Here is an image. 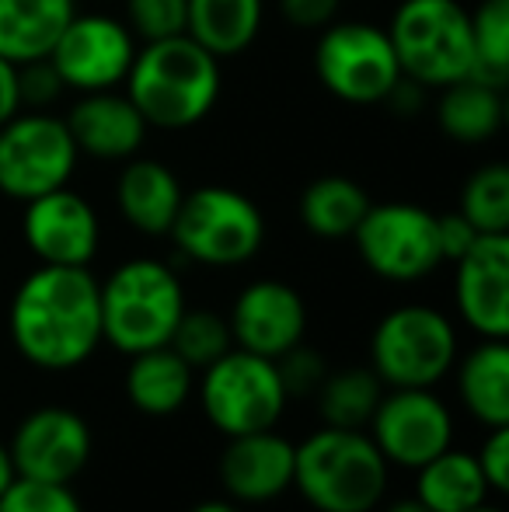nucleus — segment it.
Instances as JSON below:
<instances>
[{
  "mask_svg": "<svg viewBox=\"0 0 509 512\" xmlns=\"http://www.w3.org/2000/svg\"><path fill=\"white\" fill-rule=\"evenodd\" d=\"M11 345L28 366L67 373L102 349L98 279L81 265H39L7 307Z\"/></svg>",
  "mask_w": 509,
  "mask_h": 512,
  "instance_id": "obj_1",
  "label": "nucleus"
},
{
  "mask_svg": "<svg viewBox=\"0 0 509 512\" xmlns=\"http://www.w3.org/2000/svg\"><path fill=\"white\" fill-rule=\"evenodd\" d=\"M220 60L189 35L143 42L126 74V95L154 129H192L220 98Z\"/></svg>",
  "mask_w": 509,
  "mask_h": 512,
  "instance_id": "obj_2",
  "label": "nucleus"
},
{
  "mask_svg": "<svg viewBox=\"0 0 509 512\" xmlns=\"http://www.w3.org/2000/svg\"><path fill=\"white\" fill-rule=\"evenodd\" d=\"M387 481L391 464L367 429L321 425L297 443L293 488L314 512H374Z\"/></svg>",
  "mask_w": 509,
  "mask_h": 512,
  "instance_id": "obj_3",
  "label": "nucleus"
},
{
  "mask_svg": "<svg viewBox=\"0 0 509 512\" xmlns=\"http://www.w3.org/2000/svg\"><path fill=\"white\" fill-rule=\"evenodd\" d=\"M102 304V345L123 356L161 349L175 335L185 314V286L178 272L161 258H129L98 279Z\"/></svg>",
  "mask_w": 509,
  "mask_h": 512,
  "instance_id": "obj_4",
  "label": "nucleus"
},
{
  "mask_svg": "<svg viewBox=\"0 0 509 512\" xmlns=\"http://www.w3.org/2000/svg\"><path fill=\"white\" fill-rule=\"evenodd\" d=\"M168 237L185 262L234 269L262 251L265 216L252 196L231 185H199L182 196Z\"/></svg>",
  "mask_w": 509,
  "mask_h": 512,
  "instance_id": "obj_5",
  "label": "nucleus"
},
{
  "mask_svg": "<svg viewBox=\"0 0 509 512\" xmlns=\"http://www.w3.org/2000/svg\"><path fill=\"white\" fill-rule=\"evenodd\" d=\"M401 77L422 88H447L471 74V11L461 0H401L387 25Z\"/></svg>",
  "mask_w": 509,
  "mask_h": 512,
  "instance_id": "obj_6",
  "label": "nucleus"
},
{
  "mask_svg": "<svg viewBox=\"0 0 509 512\" xmlns=\"http://www.w3.org/2000/svg\"><path fill=\"white\" fill-rule=\"evenodd\" d=\"M461 342L443 310L429 304H401L387 310L370 335V370L391 387H436L450 377Z\"/></svg>",
  "mask_w": 509,
  "mask_h": 512,
  "instance_id": "obj_7",
  "label": "nucleus"
},
{
  "mask_svg": "<svg viewBox=\"0 0 509 512\" xmlns=\"http://www.w3.org/2000/svg\"><path fill=\"white\" fill-rule=\"evenodd\" d=\"M199 405L220 436H245L258 429H276L290 398L276 373V359L231 349L203 370Z\"/></svg>",
  "mask_w": 509,
  "mask_h": 512,
  "instance_id": "obj_8",
  "label": "nucleus"
},
{
  "mask_svg": "<svg viewBox=\"0 0 509 512\" xmlns=\"http://www.w3.org/2000/svg\"><path fill=\"white\" fill-rule=\"evenodd\" d=\"M314 74L321 88L346 105H384L401 81L387 28L370 21H332L314 42Z\"/></svg>",
  "mask_w": 509,
  "mask_h": 512,
  "instance_id": "obj_9",
  "label": "nucleus"
},
{
  "mask_svg": "<svg viewBox=\"0 0 509 512\" xmlns=\"http://www.w3.org/2000/svg\"><path fill=\"white\" fill-rule=\"evenodd\" d=\"M77 161V143L60 115L21 108L0 126V196L14 203L70 185Z\"/></svg>",
  "mask_w": 509,
  "mask_h": 512,
  "instance_id": "obj_10",
  "label": "nucleus"
},
{
  "mask_svg": "<svg viewBox=\"0 0 509 512\" xmlns=\"http://www.w3.org/2000/svg\"><path fill=\"white\" fill-rule=\"evenodd\" d=\"M353 244L360 262L387 283H419L443 265L436 213L415 203H370Z\"/></svg>",
  "mask_w": 509,
  "mask_h": 512,
  "instance_id": "obj_11",
  "label": "nucleus"
},
{
  "mask_svg": "<svg viewBox=\"0 0 509 512\" xmlns=\"http://www.w3.org/2000/svg\"><path fill=\"white\" fill-rule=\"evenodd\" d=\"M384 460L401 471H419L426 460L454 446V415L436 387H391L367 425Z\"/></svg>",
  "mask_w": 509,
  "mask_h": 512,
  "instance_id": "obj_12",
  "label": "nucleus"
},
{
  "mask_svg": "<svg viewBox=\"0 0 509 512\" xmlns=\"http://www.w3.org/2000/svg\"><path fill=\"white\" fill-rule=\"evenodd\" d=\"M7 450L18 478L74 485L77 474H84V467L91 464L95 432L81 411L67 405H42L14 425Z\"/></svg>",
  "mask_w": 509,
  "mask_h": 512,
  "instance_id": "obj_13",
  "label": "nucleus"
},
{
  "mask_svg": "<svg viewBox=\"0 0 509 512\" xmlns=\"http://www.w3.org/2000/svg\"><path fill=\"white\" fill-rule=\"evenodd\" d=\"M136 56V39L126 21L112 14H74L46 60L60 74L63 88L77 95L112 91L126 81Z\"/></svg>",
  "mask_w": 509,
  "mask_h": 512,
  "instance_id": "obj_14",
  "label": "nucleus"
},
{
  "mask_svg": "<svg viewBox=\"0 0 509 512\" xmlns=\"http://www.w3.org/2000/svg\"><path fill=\"white\" fill-rule=\"evenodd\" d=\"M21 213V237L25 248L39 258V265H81L91 269L102 248V220L95 206L70 185L46 196L28 199Z\"/></svg>",
  "mask_w": 509,
  "mask_h": 512,
  "instance_id": "obj_15",
  "label": "nucleus"
},
{
  "mask_svg": "<svg viewBox=\"0 0 509 512\" xmlns=\"http://www.w3.org/2000/svg\"><path fill=\"white\" fill-rule=\"evenodd\" d=\"M234 349L279 359L307 335V304L283 279H255L234 297L227 314Z\"/></svg>",
  "mask_w": 509,
  "mask_h": 512,
  "instance_id": "obj_16",
  "label": "nucleus"
},
{
  "mask_svg": "<svg viewBox=\"0 0 509 512\" xmlns=\"http://www.w3.org/2000/svg\"><path fill=\"white\" fill-rule=\"evenodd\" d=\"M454 304L478 338H509V234H478L457 258Z\"/></svg>",
  "mask_w": 509,
  "mask_h": 512,
  "instance_id": "obj_17",
  "label": "nucleus"
},
{
  "mask_svg": "<svg viewBox=\"0 0 509 512\" xmlns=\"http://www.w3.org/2000/svg\"><path fill=\"white\" fill-rule=\"evenodd\" d=\"M293 460H297V443L279 429L227 436L217 464L220 488L227 492V499L241 506L276 502L293 488Z\"/></svg>",
  "mask_w": 509,
  "mask_h": 512,
  "instance_id": "obj_18",
  "label": "nucleus"
},
{
  "mask_svg": "<svg viewBox=\"0 0 509 512\" xmlns=\"http://www.w3.org/2000/svg\"><path fill=\"white\" fill-rule=\"evenodd\" d=\"M70 136L77 143V154H88L95 161H129L140 154L147 140V122L140 108L129 102V95L112 91H91L81 95L70 112L63 115Z\"/></svg>",
  "mask_w": 509,
  "mask_h": 512,
  "instance_id": "obj_19",
  "label": "nucleus"
},
{
  "mask_svg": "<svg viewBox=\"0 0 509 512\" xmlns=\"http://www.w3.org/2000/svg\"><path fill=\"white\" fill-rule=\"evenodd\" d=\"M182 182L157 157H129L116 178V206L123 220L143 237H168L171 220L182 206Z\"/></svg>",
  "mask_w": 509,
  "mask_h": 512,
  "instance_id": "obj_20",
  "label": "nucleus"
},
{
  "mask_svg": "<svg viewBox=\"0 0 509 512\" xmlns=\"http://www.w3.org/2000/svg\"><path fill=\"white\" fill-rule=\"evenodd\" d=\"M454 384L461 408L482 429L509 425V345L506 338H482L471 352L457 356Z\"/></svg>",
  "mask_w": 509,
  "mask_h": 512,
  "instance_id": "obj_21",
  "label": "nucleus"
},
{
  "mask_svg": "<svg viewBox=\"0 0 509 512\" xmlns=\"http://www.w3.org/2000/svg\"><path fill=\"white\" fill-rule=\"evenodd\" d=\"M196 391V370L171 345L129 356L126 401L147 418H171L189 405Z\"/></svg>",
  "mask_w": 509,
  "mask_h": 512,
  "instance_id": "obj_22",
  "label": "nucleus"
},
{
  "mask_svg": "<svg viewBox=\"0 0 509 512\" xmlns=\"http://www.w3.org/2000/svg\"><path fill=\"white\" fill-rule=\"evenodd\" d=\"M74 14V0H0V56L14 67L46 60Z\"/></svg>",
  "mask_w": 509,
  "mask_h": 512,
  "instance_id": "obj_23",
  "label": "nucleus"
},
{
  "mask_svg": "<svg viewBox=\"0 0 509 512\" xmlns=\"http://www.w3.org/2000/svg\"><path fill=\"white\" fill-rule=\"evenodd\" d=\"M262 18L265 0H189L185 35L217 60H231L258 39Z\"/></svg>",
  "mask_w": 509,
  "mask_h": 512,
  "instance_id": "obj_24",
  "label": "nucleus"
},
{
  "mask_svg": "<svg viewBox=\"0 0 509 512\" xmlns=\"http://www.w3.org/2000/svg\"><path fill=\"white\" fill-rule=\"evenodd\" d=\"M489 495L482 467L468 450L447 446L415 471V499L433 512H468L489 502Z\"/></svg>",
  "mask_w": 509,
  "mask_h": 512,
  "instance_id": "obj_25",
  "label": "nucleus"
},
{
  "mask_svg": "<svg viewBox=\"0 0 509 512\" xmlns=\"http://www.w3.org/2000/svg\"><path fill=\"white\" fill-rule=\"evenodd\" d=\"M503 119H506L503 91L478 81V77H461V81L440 88L436 126L450 140L485 143L503 129Z\"/></svg>",
  "mask_w": 509,
  "mask_h": 512,
  "instance_id": "obj_26",
  "label": "nucleus"
},
{
  "mask_svg": "<svg viewBox=\"0 0 509 512\" xmlns=\"http://www.w3.org/2000/svg\"><path fill=\"white\" fill-rule=\"evenodd\" d=\"M367 209L370 196L360 182L346 175H321L300 192L297 213L307 234L321 241H342V237H353Z\"/></svg>",
  "mask_w": 509,
  "mask_h": 512,
  "instance_id": "obj_27",
  "label": "nucleus"
},
{
  "mask_svg": "<svg viewBox=\"0 0 509 512\" xmlns=\"http://www.w3.org/2000/svg\"><path fill=\"white\" fill-rule=\"evenodd\" d=\"M387 387L377 380L370 366H346V370H328L321 387L314 391L321 425L335 429H367L381 405Z\"/></svg>",
  "mask_w": 509,
  "mask_h": 512,
  "instance_id": "obj_28",
  "label": "nucleus"
},
{
  "mask_svg": "<svg viewBox=\"0 0 509 512\" xmlns=\"http://www.w3.org/2000/svg\"><path fill=\"white\" fill-rule=\"evenodd\" d=\"M471 46L475 63L468 77L503 91L509 84V0H482L471 11Z\"/></svg>",
  "mask_w": 509,
  "mask_h": 512,
  "instance_id": "obj_29",
  "label": "nucleus"
},
{
  "mask_svg": "<svg viewBox=\"0 0 509 512\" xmlns=\"http://www.w3.org/2000/svg\"><path fill=\"white\" fill-rule=\"evenodd\" d=\"M171 349L185 359L196 373H203L206 366H213L220 356L234 349L231 324L224 314L206 307H185V314L178 317L175 335H171Z\"/></svg>",
  "mask_w": 509,
  "mask_h": 512,
  "instance_id": "obj_30",
  "label": "nucleus"
},
{
  "mask_svg": "<svg viewBox=\"0 0 509 512\" xmlns=\"http://www.w3.org/2000/svg\"><path fill=\"white\" fill-rule=\"evenodd\" d=\"M461 213L478 234H509V168L489 161L464 182Z\"/></svg>",
  "mask_w": 509,
  "mask_h": 512,
  "instance_id": "obj_31",
  "label": "nucleus"
},
{
  "mask_svg": "<svg viewBox=\"0 0 509 512\" xmlns=\"http://www.w3.org/2000/svg\"><path fill=\"white\" fill-rule=\"evenodd\" d=\"M185 14L189 0H126V28L140 42L185 35Z\"/></svg>",
  "mask_w": 509,
  "mask_h": 512,
  "instance_id": "obj_32",
  "label": "nucleus"
},
{
  "mask_svg": "<svg viewBox=\"0 0 509 512\" xmlns=\"http://www.w3.org/2000/svg\"><path fill=\"white\" fill-rule=\"evenodd\" d=\"M0 512H84V506L70 485L14 478L0 495Z\"/></svg>",
  "mask_w": 509,
  "mask_h": 512,
  "instance_id": "obj_33",
  "label": "nucleus"
},
{
  "mask_svg": "<svg viewBox=\"0 0 509 512\" xmlns=\"http://www.w3.org/2000/svg\"><path fill=\"white\" fill-rule=\"evenodd\" d=\"M328 370H332V366L325 363V356L304 342L293 345L290 352H283V356L276 359V373H279V380H283L286 398L290 401L314 398V391H318L321 380L328 377Z\"/></svg>",
  "mask_w": 509,
  "mask_h": 512,
  "instance_id": "obj_34",
  "label": "nucleus"
},
{
  "mask_svg": "<svg viewBox=\"0 0 509 512\" xmlns=\"http://www.w3.org/2000/svg\"><path fill=\"white\" fill-rule=\"evenodd\" d=\"M63 81L53 70L49 60H32L18 67V95H21V108H32V112H49V105L60 102L63 95Z\"/></svg>",
  "mask_w": 509,
  "mask_h": 512,
  "instance_id": "obj_35",
  "label": "nucleus"
},
{
  "mask_svg": "<svg viewBox=\"0 0 509 512\" xmlns=\"http://www.w3.org/2000/svg\"><path fill=\"white\" fill-rule=\"evenodd\" d=\"M485 443L478 446L475 460L482 467V478L489 485L492 495H503L509 485V425H499V429H485Z\"/></svg>",
  "mask_w": 509,
  "mask_h": 512,
  "instance_id": "obj_36",
  "label": "nucleus"
},
{
  "mask_svg": "<svg viewBox=\"0 0 509 512\" xmlns=\"http://www.w3.org/2000/svg\"><path fill=\"white\" fill-rule=\"evenodd\" d=\"M436 241H440V255L443 262L454 265L461 255H468V248L478 241V230L471 227L468 216L457 209V213H443L436 216Z\"/></svg>",
  "mask_w": 509,
  "mask_h": 512,
  "instance_id": "obj_37",
  "label": "nucleus"
},
{
  "mask_svg": "<svg viewBox=\"0 0 509 512\" xmlns=\"http://www.w3.org/2000/svg\"><path fill=\"white\" fill-rule=\"evenodd\" d=\"M339 4L342 0H276L279 14L300 32H321L325 25H332Z\"/></svg>",
  "mask_w": 509,
  "mask_h": 512,
  "instance_id": "obj_38",
  "label": "nucleus"
},
{
  "mask_svg": "<svg viewBox=\"0 0 509 512\" xmlns=\"http://www.w3.org/2000/svg\"><path fill=\"white\" fill-rule=\"evenodd\" d=\"M422 102H426V88H422V84H415V81H408V77H401V81L394 84V88L387 91V98H384V105H391L401 119H412V115L422 108Z\"/></svg>",
  "mask_w": 509,
  "mask_h": 512,
  "instance_id": "obj_39",
  "label": "nucleus"
},
{
  "mask_svg": "<svg viewBox=\"0 0 509 512\" xmlns=\"http://www.w3.org/2000/svg\"><path fill=\"white\" fill-rule=\"evenodd\" d=\"M21 112V95H18V67L11 60L0 56V126L7 119Z\"/></svg>",
  "mask_w": 509,
  "mask_h": 512,
  "instance_id": "obj_40",
  "label": "nucleus"
},
{
  "mask_svg": "<svg viewBox=\"0 0 509 512\" xmlns=\"http://www.w3.org/2000/svg\"><path fill=\"white\" fill-rule=\"evenodd\" d=\"M18 478V471H14V460H11V450H7V443L0 439V495L7 492V485Z\"/></svg>",
  "mask_w": 509,
  "mask_h": 512,
  "instance_id": "obj_41",
  "label": "nucleus"
},
{
  "mask_svg": "<svg viewBox=\"0 0 509 512\" xmlns=\"http://www.w3.org/2000/svg\"><path fill=\"white\" fill-rule=\"evenodd\" d=\"M189 512H245V509L234 499H206V502H199V506H192Z\"/></svg>",
  "mask_w": 509,
  "mask_h": 512,
  "instance_id": "obj_42",
  "label": "nucleus"
},
{
  "mask_svg": "<svg viewBox=\"0 0 509 512\" xmlns=\"http://www.w3.org/2000/svg\"><path fill=\"white\" fill-rule=\"evenodd\" d=\"M384 512H433V509H426V506H422V502L412 495V499H398V502H391V506H387Z\"/></svg>",
  "mask_w": 509,
  "mask_h": 512,
  "instance_id": "obj_43",
  "label": "nucleus"
},
{
  "mask_svg": "<svg viewBox=\"0 0 509 512\" xmlns=\"http://www.w3.org/2000/svg\"><path fill=\"white\" fill-rule=\"evenodd\" d=\"M468 512H503V509L492 506V502H482V506H475V509H468Z\"/></svg>",
  "mask_w": 509,
  "mask_h": 512,
  "instance_id": "obj_44",
  "label": "nucleus"
}]
</instances>
